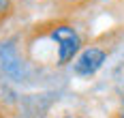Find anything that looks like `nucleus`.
Here are the masks:
<instances>
[{
  "label": "nucleus",
  "instance_id": "nucleus-1",
  "mask_svg": "<svg viewBox=\"0 0 124 118\" xmlns=\"http://www.w3.org/2000/svg\"><path fill=\"white\" fill-rule=\"evenodd\" d=\"M41 28L43 30H39V32L47 41L54 43L58 65H66L69 60L77 58V54L81 52V37L75 30V26L66 24V22H51V24Z\"/></svg>",
  "mask_w": 124,
  "mask_h": 118
},
{
  "label": "nucleus",
  "instance_id": "nucleus-2",
  "mask_svg": "<svg viewBox=\"0 0 124 118\" xmlns=\"http://www.w3.org/2000/svg\"><path fill=\"white\" fill-rule=\"evenodd\" d=\"M107 58V50L101 45H86L81 52L77 54V58L73 60V73L79 77H88L92 73H96L103 62Z\"/></svg>",
  "mask_w": 124,
  "mask_h": 118
},
{
  "label": "nucleus",
  "instance_id": "nucleus-3",
  "mask_svg": "<svg viewBox=\"0 0 124 118\" xmlns=\"http://www.w3.org/2000/svg\"><path fill=\"white\" fill-rule=\"evenodd\" d=\"M13 9H15V2L13 0H0V24L7 22L13 15Z\"/></svg>",
  "mask_w": 124,
  "mask_h": 118
},
{
  "label": "nucleus",
  "instance_id": "nucleus-4",
  "mask_svg": "<svg viewBox=\"0 0 124 118\" xmlns=\"http://www.w3.org/2000/svg\"><path fill=\"white\" fill-rule=\"evenodd\" d=\"M66 4H81V2H92V0H62Z\"/></svg>",
  "mask_w": 124,
  "mask_h": 118
},
{
  "label": "nucleus",
  "instance_id": "nucleus-5",
  "mask_svg": "<svg viewBox=\"0 0 124 118\" xmlns=\"http://www.w3.org/2000/svg\"><path fill=\"white\" fill-rule=\"evenodd\" d=\"M122 118H124V114H122Z\"/></svg>",
  "mask_w": 124,
  "mask_h": 118
}]
</instances>
